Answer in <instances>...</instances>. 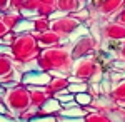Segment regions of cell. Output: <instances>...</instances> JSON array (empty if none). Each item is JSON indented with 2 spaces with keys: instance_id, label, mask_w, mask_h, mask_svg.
I'll return each mask as SVG.
<instances>
[{
  "instance_id": "cell-1",
  "label": "cell",
  "mask_w": 125,
  "mask_h": 122,
  "mask_svg": "<svg viewBox=\"0 0 125 122\" xmlns=\"http://www.w3.org/2000/svg\"><path fill=\"white\" fill-rule=\"evenodd\" d=\"M48 75L45 74H27L25 77H23V82L25 84H42V85H45L48 84Z\"/></svg>"
},
{
  "instance_id": "cell-2",
  "label": "cell",
  "mask_w": 125,
  "mask_h": 122,
  "mask_svg": "<svg viewBox=\"0 0 125 122\" xmlns=\"http://www.w3.org/2000/svg\"><path fill=\"white\" fill-rule=\"evenodd\" d=\"M75 99H77V102L80 104V105H87V104H90V100H92V97L88 94H85V92H80Z\"/></svg>"
},
{
  "instance_id": "cell-3",
  "label": "cell",
  "mask_w": 125,
  "mask_h": 122,
  "mask_svg": "<svg viewBox=\"0 0 125 122\" xmlns=\"http://www.w3.org/2000/svg\"><path fill=\"white\" fill-rule=\"evenodd\" d=\"M85 89H87V85L85 84H73V85H70V87H68V90H70V92H78V90H80V92H85Z\"/></svg>"
},
{
  "instance_id": "cell-4",
  "label": "cell",
  "mask_w": 125,
  "mask_h": 122,
  "mask_svg": "<svg viewBox=\"0 0 125 122\" xmlns=\"http://www.w3.org/2000/svg\"><path fill=\"white\" fill-rule=\"evenodd\" d=\"M25 28H33V24L32 22H20L19 25L15 27V30L20 32V30H25Z\"/></svg>"
},
{
  "instance_id": "cell-5",
  "label": "cell",
  "mask_w": 125,
  "mask_h": 122,
  "mask_svg": "<svg viewBox=\"0 0 125 122\" xmlns=\"http://www.w3.org/2000/svg\"><path fill=\"white\" fill-rule=\"evenodd\" d=\"M58 100H62V102H72L73 100V95H70V94H60L58 95Z\"/></svg>"
},
{
  "instance_id": "cell-6",
  "label": "cell",
  "mask_w": 125,
  "mask_h": 122,
  "mask_svg": "<svg viewBox=\"0 0 125 122\" xmlns=\"http://www.w3.org/2000/svg\"><path fill=\"white\" fill-rule=\"evenodd\" d=\"M62 114H68V115H82L83 112H82V110H68V109H65Z\"/></svg>"
},
{
  "instance_id": "cell-7",
  "label": "cell",
  "mask_w": 125,
  "mask_h": 122,
  "mask_svg": "<svg viewBox=\"0 0 125 122\" xmlns=\"http://www.w3.org/2000/svg\"><path fill=\"white\" fill-rule=\"evenodd\" d=\"M32 122H52V119H50V117H45V119H42V121H40V119H33Z\"/></svg>"
},
{
  "instance_id": "cell-8",
  "label": "cell",
  "mask_w": 125,
  "mask_h": 122,
  "mask_svg": "<svg viewBox=\"0 0 125 122\" xmlns=\"http://www.w3.org/2000/svg\"><path fill=\"white\" fill-rule=\"evenodd\" d=\"M0 52H3V54H9L10 49H9V47H0Z\"/></svg>"
},
{
  "instance_id": "cell-9",
  "label": "cell",
  "mask_w": 125,
  "mask_h": 122,
  "mask_svg": "<svg viewBox=\"0 0 125 122\" xmlns=\"http://www.w3.org/2000/svg\"><path fill=\"white\" fill-rule=\"evenodd\" d=\"M0 112H5V109L2 107V104H0Z\"/></svg>"
},
{
  "instance_id": "cell-10",
  "label": "cell",
  "mask_w": 125,
  "mask_h": 122,
  "mask_svg": "<svg viewBox=\"0 0 125 122\" xmlns=\"http://www.w3.org/2000/svg\"><path fill=\"white\" fill-rule=\"evenodd\" d=\"M2 94H3V89H2V87H0V95H2Z\"/></svg>"
}]
</instances>
